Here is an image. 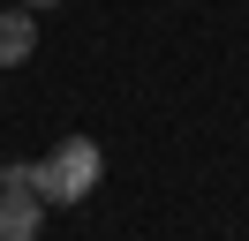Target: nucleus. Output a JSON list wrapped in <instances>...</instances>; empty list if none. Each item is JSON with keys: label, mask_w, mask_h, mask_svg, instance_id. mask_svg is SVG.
<instances>
[{"label": "nucleus", "mask_w": 249, "mask_h": 241, "mask_svg": "<svg viewBox=\"0 0 249 241\" xmlns=\"http://www.w3.org/2000/svg\"><path fill=\"white\" fill-rule=\"evenodd\" d=\"M0 189H38V158H8L0 166Z\"/></svg>", "instance_id": "nucleus-4"}, {"label": "nucleus", "mask_w": 249, "mask_h": 241, "mask_svg": "<svg viewBox=\"0 0 249 241\" xmlns=\"http://www.w3.org/2000/svg\"><path fill=\"white\" fill-rule=\"evenodd\" d=\"M106 181V151L91 136H61V143L38 158V196L46 204H83V196Z\"/></svg>", "instance_id": "nucleus-1"}, {"label": "nucleus", "mask_w": 249, "mask_h": 241, "mask_svg": "<svg viewBox=\"0 0 249 241\" xmlns=\"http://www.w3.org/2000/svg\"><path fill=\"white\" fill-rule=\"evenodd\" d=\"M38 53V15L31 8H0V68H23Z\"/></svg>", "instance_id": "nucleus-3"}, {"label": "nucleus", "mask_w": 249, "mask_h": 241, "mask_svg": "<svg viewBox=\"0 0 249 241\" xmlns=\"http://www.w3.org/2000/svg\"><path fill=\"white\" fill-rule=\"evenodd\" d=\"M23 8H31V15H46V8H61V0H23Z\"/></svg>", "instance_id": "nucleus-5"}, {"label": "nucleus", "mask_w": 249, "mask_h": 241, "mask_svg": "<svg viewBox=\"0 0 249 241\" xmlns=\"http://www.w3.org/2000/svg\"><path fill=\"white\" fill-rule=\"evenodd\" d=\"M46 226V196L38 189H0V241H38Z\"/></svg>", "instance_id": "nucleus-2"}]
</instances>
